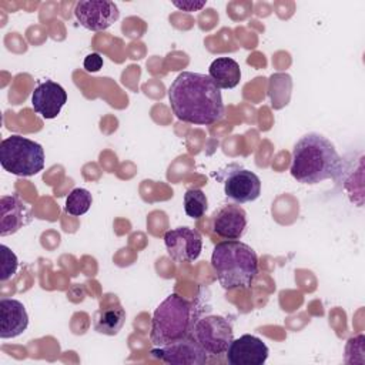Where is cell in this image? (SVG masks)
<instances>
[{
  "label": "cell",
  "mask_w": 365,
  "mask_h": 365,
  "mask_svg": "<svg viewBox=\"0 0 365 365\" xmlns=\"http://www.w3.org/2000/svg\"><path fill=\"white\" fill-rule=\"evenodd\" d=\"M208 207V200L202 190L190 188L184 194V210L185 214L194 220L201 218Z\"/></svg>",
  "instance_id": "cell-19"
},
{
  "label": "cell",
  "mask_w": 365,
  "mask_h": 365,
  "mask_svg": "<svg viewBox=\"0 0 365 365\" xmlns=\"http://www.w3.org/2000/svg\"><path fill=\"white\" fill-rule=\"evenodd\" d=\"M1 258H3V262H1L0 279H1V282H4L16 274V271L19 268V259H17L16 254L7 245H1Z\"/></svg>",
  "instance_id": "cell-20"
},
{
  "label": "cell",
  "mask_w": 365,
  "mask_h": 365,
  "mask_svg": "<svg viewBox=\"0 0 365 365\" xmlns=\"http://www.w3.org/2000/svg\"><path fill=\"white\" fill-rule=\"evenodd\" d=\"M224 192L238 204L255 201L261 194V180L255 173L234 165L224 178Z\"/></svg>",
  "instance_id": "cell-10"
},
{
  "label": "cell",
  "mask_w": 365,
  "mask_h": 365,
  "mask_svg": "<svg viewBox=\"0 0 365 365\" xmlns=\"http://www.w3.org/2000/svg\"><path fill=\"white\" fill-rule=\"evenodd\" d=\"M342 167L335 145L318 133H308L294 145L289 173L298 182L314 185L329 178L336 180Z\"/></svg>",
  "instance_id": "cell-2"
},
{
  "label": "cell",
  "mask_w": 365,
  "mask_h": 365,
  "mask_svg": "<svg viewBox=\"0 0 365 365\" xmlns=\"http://www.w3.org/2000/svg\"><path fill=\"white\" fill-rule=\"evenodd\" d=\"M93 202V197L88 190L86 188H74L66 198L64 211L73 217L84 215Z\"/></svg>",
  "instance_id": "cell-18"
},
{
  "label": "cell",
  "mask_w": 365,
  "mask_h": 365,
  "mask_svg": "<svg viewBox=\"0 0 365 365\" xmlns=\"http://www.w3.org/2000/svg\"><path fill=\"white\" fill-rule=\"evenodd\" d=\"M74 16L84 29L90 31H103L118 20L120 10L114 1L83 0L76 3Z\"/></svg>",
  "instance_id": "cell-8"
},
{
  "label": "cell",
  "mask_w": 365,
  "mask_h": 365,
  "mask_svg": "<svg viewBox=\"0 0 365 365\" xmlns=\"http://www.w3.org/2000/svg\"><path fill=\"white\" fill-rule=\"evenodd\" d=\"M194 322L192 304L178 294H171L153 314L150 341L155 346L178 341L191 332Z\"/></svg>",
  "instance_id": "cell-4"
},
{
  "label": "cell",
  "mask_w": 365,
  "mask_h": 365,
  "mask_svg": "<svg viewBox=\"0 0 365 365\" xmlns=\"http://www.w3.org/2000/svg\"><path fill=\"white\" fill-rule=\"evenodd\" d=\"M29 327L27 311L19 299H0V338L9 339L21 335Z\"/></svg>",
  "instance_id": "cell-15"
},
{
  "label": "cell",
  "mask_w": 365,
  "mask_h": 365,
  "mask_svg": "<svg viewBox=\"0 0 365 365\" xmlns=\"http://www.w3.org/2000/svg\"><path fill=\"white\" fill-rule=\"evenodd\" d=\"M165 250L175 262H192L202 250V238L197 230L178 227L164 234Z\"/></svg>",
  "instance_id": "cell-9"
},
{
  "label": "cell",
  "mask_w": 365,
  "mask_h": 365,
  "mask_svg": "<svg viewBox=\"0 0 365 365\" xmlns=\"http://www.w3.org/2000/svg\"><path fill=\"white\" fill-rule=\"evenodd\" d=\"M173 4L175 7H178L180 10L182 11H187V13H191V11H197L200 9H202L205 6V1H192V0H185V1H173Z\"/></svg>",
  "instance_id": "cell-22"
},
{
  "label": "cell",
  "mask_w": 365,
  "mask_h": 365,
  "mask_svg": "<svg viewBox=\"0 0 365 365\" xmlns=\"http://www.w3.org/2000/svg\"><path fill=\"white\" fill-rule=\"evenodd\" d=\"M211 267L222 288L247 289L258 274V257L248 244L227 240L214 247Z\"/></svg>",
  "instance_id": "cell-3"
},
{
  "label": "cell",
  "mask_w": 365,
  "mask_h": 365,
  "mask_svg": "<svg viewBox=\"0 0 365 365\" xmlns=\"http://www.w3.org/2000/svg\"><path fill=\"white\" fill-rule=\"evenodd\" d=\"M29 207L17 195H3L0 198V235L6 237L17 232L31 221Z\"/></svg>",
  "instance_id": "cell-14"
},
{
  "label": "cell",
  "mask_w": 365,
  "mask_h": 365,
  "mask_svg": "<svg viewBox=\"0 0 365 365\" xmlns=\"http://www.w3.org/2000/svg\"><path fill=\"white\" fill-rule=\"evenodd\" d=\"M83 66H84L86 71L96 73L103 67V57L98 53H90L88 56H86Z\"/></svg>",
  "instance_id": "cell-21"
},
{
  "label": "cell",
  "mask_w": 365,
  "mask_h": 365,
  "mask_svg": "<svg viewBox=\"0 0 365 365\" xmlns=\"http://www.w3.org/2000/svg\"><path fill=\"white\" fill-rule=\"evenodd\" d=\"M150 354L153 358L171 365H204L208 362V354L191 332L178 341L151 349Z\"/></svg>",
  "instance_id": "cell-7"
},
{
  "label": "cell",
  "mask_w": 365,
  "mask_h": 365,
  "mask_svg": "<svg viewBox=\"0 0 365 365\" xmlns=\"http://www.w3.org/2000/svg\"><path fill=\"white\" fill-rule=\"evenodd\" d=\"M268 354L269 349L262 339L251 334H244L231 341L225 351V361L228 365H262Z\"/></svg>",
  "instance_id": "cell-11"
},
{
  "label": "cell",
  "mask_w": 365,
  "mask_h": 365,
  "mask_svg": "<svg viewBox=\"0 0 365 365\" xmlns=\"http://www.w3.org/2000/svg\"><path fill=\"white\" fill-rule=\"evenodd\" d=\"M67 103L66 90L51 80L40 83L31 94V106L37 114L46 120L56 118Z\"/></svg>",
  "instance_id": "cell-12"
},
{
  "label": "cell",
  "mask_w": 365,
  "mask_h": 365,
  "mask_svg": "<svg viewBox=\"0 0 365 365\" xmlns=\"http://www.w3.org/2000/svg\"><path fill=\"white\" fill-rule=\"evenodd\" d=\"M192 336L211 356H221L234 339V331L228 319L221 315H208L194 322Z\"/></svg>",
  "instance_id": "cell-6"
},
{
  "label": "cell",
  "mask_w": 365,
  "mask_h": 365,
  "mask_svg": "<svg viewBox=\"0 0 365 365\" xmlns=\"http://www.w3.org/2000/svg\"><path fill=\"white\" fill-rule=\"evenodd\" d=\"M208 76L220 90H230L238 86L241 80V68L234 58L218 57L210 64Z\"/></svg>",
  "instance_id": "cell-16"
},
{
  "label": "cell",
  "mask_w": 365,
  "mask_h": 365,
  "mask_svg": "<svg viewBox=\"0 0 365 365\" xmlns=\"http://www.w3.org/2000/svg\"><path fill=\"white\" fill-rule=\"evenodd\" d=\"M125 322V311L120 305L100 308L93 318V327L98 334L115 335Z\"/></svg>",
  "instance_id": "cell-17"
},
{
  "label": "cell",
  "mask_w": 365,
  "mask_h": 365,
  "mask_svg": "<svg viewBox=\"0 0 365 365\" xmlns=\"http://www.w3.org/2000/svg\"><path fill=\"white\" fill-rule=\"evenodd\" d=\"M168 100L175 117L184 123L210 125L224 117L221 91L207 74L180 73L168 87Z\"/></svg>",
  "instance_id": "cell-1"
},
{
  "label": "cell",
  "mask_w": 365,
  "mask_h": 365,
  "mask_svg": "<svg viewBox=\"0 0 365 365\" xmlns=\"http://www.w3.org/2000/svg\"><path fill=\"white\" fill-rule=\"evenodd\" d=\"M43 147L23 135L13 134L0 144V164L10 174L31 177L44 168Z\"/></svg>",
  "instance_id": "cell-5"
},
{
  "label": "cell",
  "mask_w": 365,
  "mask_h": 365,
  "mask_svg": "<svg viewBox=\"0 0 365 365\" xmlns=\"http://www.w3.org/2000/svg\"><path fill=\"white\" fill-rule=\"evenodd\" d=\"M247 212L237 204H224L212 215V231L225 240H240L247 228Z\"/></svg>",
  "instance_id": "cell-13"
}]
</instances>
